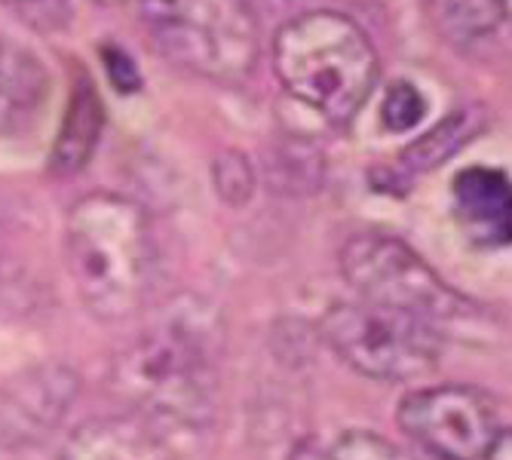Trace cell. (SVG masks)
I'll use <instances>...</instances> for the list:
<instances>
[{
  "label": "cell",
  "mask_w": 512,
  "mask_h": 460,
  "mask_svg": "<svg viewBox=\"0 0 512 460\" xmlns=\"http://www.w3.org/2000/svg\"><path fill=\"white\" fill-rule=\"evenodd\" d=\"M77 393L80 378L62 362L22 368L0 384V448H31L53 436Z\"/></svg>",
  "instance_id": "8"
},
{
  "label": "cell",
  "mask_w": 512,
  "mask_h": 460,
  "mask_svg": "<svg viewBox=\"0 0 512 460\" xmlns=\"http://www.w3.org/2000/svg\"><path fill=\"white\" fill-rule=\"evenodd\" d=\"M102 123H105V111L99 102V92L92 86L86 71H77V80L71 86V99H68V111L62 117L56 145L50 154V169L56 175H77L99 148Z\"/></svg>",
  "instance_id": "12"
},
{
  "label": "cell",
  "mask_w": 512,
  "mask_h": 460,
  "mask_svg": "<svg viewBox=\"0 0 512 460\" xmlns=\"http://www.w3.org/2000/svg\"><path fill=\"white\" fill-rule=\"evenodd\" d=\"M332 460H417L396 442L371 433V430H347L329 451Z\"/></svg>",
  "instance_id": "15"
},
{
  "label": "cell",
  "mask_w": 512,
  "mask_h": 460,
  "mask_svg": "<svg viewBox=\"0 0 512 460\" xmlns=\"http://www.w3.org/2000/svg\"><path fill=\"white\" fill-rule=\"evenodd\" d=\"M111 387L169 436L197 433L215 405V332L197 304L160 313L111 368Z\"/></svg>",
  "instance_id": "1"
},
{
  "label": "cell",
  "mask_w": 512,
  "mask_h": 460,
  "mask_svg": "<svg viewBox=\"0 0 512 460\" xmlns=\"http://www.w3.org/2000/svg\"><path fill=\"white\" fill-rule=\"evenodd\" d=\"M65 255L83 307L102 319L120 322L145 307L157 246L148 212L120 194L83 197L65 224Z\"/></svg>",
  "instance_id": "2"
},
{
  "label": "cell",
  "mask_w": 512,
  "mask_h": 460,
  "mask_svg": "<svg viewBox=\"0 0 512 460\" xmlns=\"http://www.w3.org/2000/svg\"><path fill=\"white\" fill-rule=\"evenodd\" d=\"M454 215L470 243L482 249L512 246V178L494 166H467L451 184Z\"/></svg>",
  "instance_id": "10"
},
{
  "label": "cell",
  "mask_w": 512,
  "mask_h": 460,
  "mask_svg": "<svg viewBox=\"0 0 512 460\" xmlns=\"http://www.w3.org/2000/svg\"><path fill=\"white\" fill-rule=\"evenodd\" d=\"M494 4H497V16L512 22V0H494Z\"/></svg>",
  "instance_id": "22"
},
{
  "label": "cell",
  "mask_w": 512,
  "mask_h": 460,
  "mask_svg": "<svg viewBox=\"0 0 512 460\" xmlns=\"http://www.w3.org/2000/svg\"><path fill=\"white\" fill-rule=\"evenodd\" d=\"M142 19L181 68L218 83H240L261 53L252 0H142Z\"/></svg>",
  "instance_id": "4"
},
{
  "label": "cell",
  "mask_w": 512,
  "mask_h": 460,
  "mask_svg": "<svg viewBox=\"0 0 512 460\" xmlns=\"http://www.w3.org/2000/svg\"><path fill=\"white\" fill-rule=\"evenodd\" d=\"M59 460H178V439L142 414H111L80 424Z\"/></svg>",
  "instance_id": "9"
},
{
  "label": "cell",
  "mask_w": 512,
  "mask_h": 460,
  "mask_svg": "<svg viewBox=\"0 0 512 460\" xmlns=\"http://www.w3.org/2000/svg\"><path fill=\"white\" fill-rule=\"evenodd\" d=\"M482 129V114L460 108L448 120H442L436 129H430L424 138H417L414 145L402 154V163L408 172H430L448 157H454L463 145L473 142V135Z\"/></svg>",
  "instance_id": "13"
},
{
  "label": "cell",
  "mask_w": 512,
  "mask_h": 460,
  "mask_svg": "<svg viewBox=\"0 0 512 460\" xmlns=\"http://www.w3.org/2000/svg\"><path fill=\"white\" fill-rule=\"evenodd\" d=\"M99 4H117V0H99Z\"/></svg>",
  "instance_id": "23"
},
{
  "label": "cell",
  "mask_w": 512,
  "mask_h": 460,
  "mask_svg": "<svg viewBox=\"0 0 512 460\" xmlns=\"http://www.w3.org/2000/svg\"><path fill=\"white\" fill-rule=\"evenodd\" d=\"M289 460H332L329 454H325L313 439H301L295 448H292V454H289Z\"/></svg>",
  "instance_id": "20"
},
{
  "label": "cell",
  "mask_w": 512,
  "mask_h": 460,
  "mask_svg": "<svg viewBox=\"0 0 512 460\" xmlns=\"http://www.w3.org/2000/svg\"><path fill=\"white\" fill-rule=\"evenodd\" d=\"M102 59H105V71H108L111 83H114L120 92H135L138 86H142V77H138L132 59H129L123 50H117V46H105V50H102Z\"/></svg>",
  "instance_id": "19"
},
{
  "label": "cell",
  "mask_w": 512,
  "mask_h": 460,
  "mask_svg": "<svg viewBox=\"0 0 512 460\" xmlns=\"http://www.w3.org/2000/svg\"><path fill=\"white\" fill-rule=\"evenodd\" d=\"M427 114L424 92L408 80H396L381 105V120L390 132H411Z\"/></svg>",
  "instance_id": "14"
},
{
  "label": "cell",
  "mask_w": 512,
  "mask_h": 460,
  "mask_svg": "<svg viewBox=\"0 0 512 460\" xmlns=\"http://www.w3.org/2000/svg\"><path fill=\"white\" fill-rule=\"evenodd\" d=\"M273 71L289 96L344 126L375 92L381 62L368 34L350 16L316 10L276 31Z\"/></svg>",
  "instance_id": "3"
},
{
  "label": "cell",
  "mask_w": 512,
  "mask_h": 460,
  "mask_svg": "<svg viewBox=\"0 0 512 460\" xmlns=\"http://www.w3.org/2000/svg\"><path fill=\"white\" fill-rule=\"evenodd\" d=\"M50 74L28 46L0 37V138L28 135L50 102Z\"/></svg>",
  "instance_id": "11"
},
{
  "label": "cell",
  "mask_w": 512,
  "mask_h": 460,
  "mask_svg": "<svg viewBox=\"0 0 512 460\" xmlns=\"http://www.w3.org/2000/svg\"><path fill=\"white\" fill-rule=\"evenodd\" d=\"M341 273L359 301L421 316L439 329L442 322H463L476 313V304L439 280L421 255L378 230H365L344 243Z\"/></svg>",
  "instance_id": "6"
},
{
  "label": "cell",
  "mask_w": 512,
  "mask_h": 460,
  "mask_svg": "<svg viewBox=\"0 0 512 460\" xmlns=\"http://www.w3.org/2000/svg\"><path fill=\"white\" fill-rule=\"evenodd\" d=\"M485 460H512V430H500Z\"/></svg>",
  "instance_id": "21"
},
{
  "label": "cell",
  "mask_w": 512,
  "mask_h": 460,
  "mask_svg": "<svg viewBox=\"0 0 512 460\" xmlns=\"http://www.w3.org/2000/svg\"><path fill=\"white\" fill-rule=\"evenodd\" d=\"M399 427L436 460H485L497 439L491 402L473 387H427L399 402Z\"/></svg>",
  "instance_id": "7"
},
{
  "label": "cell",
  "mask_w": 512,
  "mask_h": 460,
  "mask_svg": "<svg viewBox=\"0 0 512 460\" xmlns=\"http://www.w3.org/2000/svg\"><path fill=\"white\" fill-rule=\"evenodd\" d=\"M442 7H445V16L457 22L467 34H482L497 19L494 0H442Z\"/></svg>",
  "instance_id": "18"
},
{
  "label": "cell",
  "mask_w": 512,
  "mask_h": 460,
  "mask_svg": "<svg viewBox=\"0 0 512 460\" xmlns=\"http://www.w3.org/2000/svg\"><path fill=\"white\" fill-rule=\"evenodd\" d=\"M0 4L37 31H59L71 22L68 0H0Z\"/></svg>",
  "instance_id": "17"
},
{
  "label": "cell",
  "mask_w": 512,
  "mask_h": 460,
  "mask_svg": "<svg viewBox=\"0 0 512 460\" xmlns=\"http://www.w3.org/2000/svg\"><path fill=\"white\" fill-rule=\"evenodd\" d=\"M215 188L230 206L249 203V197L255 191V172L240 151H224L215 160Z\"/></svg>",
  "instance_id": "16"
},
{
  "label": "cell",
  "mask_w": 512,
  "mask_h": 460,
  "mask_svg": "<svg viewBox=\"0 0 512 460\" xmlns=\"http://www.w3.org/2000/svg\"><path fill=\"white\" fill-rule=\"evenodd\" d=\"M322 341L371 381H411L442 359L445 335L433 322L381 304H335L319 322Z\"/></svg>",
  "instance_id": "5"
}]
</instances>
